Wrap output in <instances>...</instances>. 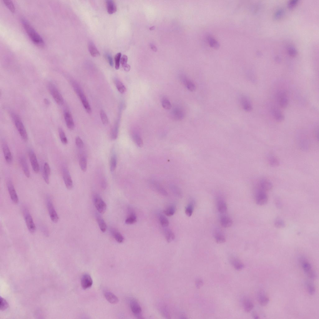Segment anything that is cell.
I'll use <instances>...</instances> for the list:
<instances>
[{"label":"cell","mask_w":319,"mask_h":319,"mask_svg":"<svg viewBox=\"0 0 319 319\" xmlns=\"http://www.w3.org/2000/svg\"><path fill=\"white\" fill-rule=\"evenodd\" d=\"M22 23L32 42L39 47L44 46V43L43 39L35 29L25 20L22 19Z\"/></svg>","instance_id":"6da1fadb"},{"label":"cell","mask_w":319,"mask_h":319,"mask_svg":"<svg viewBox=\"0 0 319 319\" xmlns=\"http://www.w3.org/2000/svg\"><path fill=\"white\" fill-rule=\"evenodd\" d=\"M72 84L75 92L81 99L86 111L88 113H90L92 112V109L82 89L76 82H73Z\"/></svg>","instance_id":"7a4b0ae2"},{"label":"cell","mask_w":319,"mask_h":319,"mask_svg":"<svg viewBox=\"0 0 319 319\" xmlns=\"http://www.w3.org/2000/svg\"><path fill=\"white\" fill-rule=\"evenodd\" d=\"M48 88L51 95L56 103L60 105H62L64 102V99L57 88L52 83L48 84Z\"/></svg>","instance_id":"3957f363"},{"label":"cell","mask_w":319,"mask_h":319,"mask_svg":"<svg viewBox=\"0 0 319 319\" xmlns=\"http://www.w3.org/2000/svg\"><path fill=\"white\" fill-rule=\"evenodd\" d=\"M12 116L14 119L16 128L22 138L25 141H27L28 139V134L23 124L17 116L13 115Z\"/></svg>","instance_id":"277c9868"},{"label":"cell","mask_w":319,"mask_h":319,"mask_svg":"<svg viewBox=\"0 0 319 319\" xmlns=\"http://www.w3.org/2000/svg\"><path fill=\"white\" fill-rule=\"evenodd\" d=\"M255 200L256 203L260 206H263L267 203L268 197L266 191L258 188L256 192Z\"/></svg>","instance_id":"5b68a950"},{"label":"cell","mask_w":319,"mask_h":319,"mask_svg":"<svg viewBox=\"0 0 319 319\" xmlns=\"http://www.w3.org/2000/svg\"><path fill=\"white\" fill-rule=\"evenodd\" d=\"M94 202L97 210L100 213H104L106 210L107 206L100 196L98 194L94 196Z\"/></svg>","instance_id":"8992f818"},{"label":"cell","mask_w":319,"mask_h":319,"mask_svg":"<svg viewBox=\"0 0 319 319\" xmlns=\"http://www.w3.org/2000/svg\"><path fill=\"white\" fill-rule=\"evenodd\" d=\"M46 203L47 208L52 221L54 223H57L59 221V218L54 209L51 199L49 198H47Z\"/></svg>","instance_id":"52a82bcc"},{"label":"cell","mask_w":319,"mask_h":319,"mask_svg":"<svg viewBox=\"0 0 319 319\" xmlns=\"http://www.w3.org/2000/svg\"><path fill=\"white\" fill-rule=\"evenodd\" d=\"M277 98L279 105L283 108H286L289 105V99L285 92L280 90L277 94Z\"/></svg>","instance_id":"ba28073f"},{"label":"cell","mask_w":319,"mask_h":319,"mask_svg":"<svg viewBox=\"0 0 319 319\" xmlns=\"http://www.w3.org/2000/svg\"><path fill=\"white\" fill-rule=\"evenodd\" d=\"M24 214L25 223L29 231L32 233H35L36 228L31 215L26 210L24 211Z\"/></svg>","instance_id":"9c48e42d"},{"label":"cell","mask_w":319,"mask_h":319,"mask_svg":"<svg viewBox=\"0 0 319 319\" xmlns=\"http://www.w3.org/2000/svg\"><path fill=\"white\" fill-rule=\"evenodd\" d=\"M130 306L134 316L139 318H142V310L139 303L135 299H132L130 301Z\"/></svg>","instance_id":"30bf717a"},{"label":"cell","mask_w":319,"mask_h":319,"mask_svg":"<svg viewBox=\"0 0 319 319\" xmlns=\"http://www.w3.org/2000/svg\"><path fill=\"white\" fill-rule=\"evenodd\" d=\"M62 173L63 179L67 189L69 190H72L73 187V185L69 170L67 168H64L62 170Z\"/></svg>","instance_id":"8fae6325"},{"label":"cell","mask_w":319,"mask_h":319,"mask_svg":"<svg viewBox=\"0 0 319 319\" xmlns=\"http://www.w3.org/2000/svg\"><path fill=\"white\" fill-rule=\"evenodd\" d=\"M302 262L303 269L307 275L310 278L314 279L316 277L315 272L312 269L311 264L308 262L303 260Z\"/></svg>","instance_id":"7c38bea8"},{"label":"cell","mask_w":319,"mask_h":319,"mask_svg":"<svg viewBox=\"0 0 319 319\" xmlns=\"http://www.w3.org/2000/svg\"><path fill=\"white\" fill-rule=\"evenodd\" d=\"M29 156L34 171L36 173H38L39 171V166L35 153L33 150H30L29 152Z\"/></svg>","instance_id":"4fadbf2b"},{"label":"cell","mask_w":319,"mask_h":319,"mask_svg":"<svg viewBox=\"0 0 319 319\" xmlns=\"http://www.w3.org/2000/svg\"><path fill=\"white\" fill-rule=\"evenodd\" d=\"M7 186L11 200L15 204H18L19 202V198L15 187L12 182L10 181L8 182Z\"/></svg>","instance_id":"5bb4252c"},{"label":"cell","mask_w":319,"mask_h":319,"mask_svg":"<svg viewBox=\"0 0 319 319\" xmlns=\"http://www.w3.org/2000/svg\"><path fill=\"white\" fill-rule=\"evenodd\" d=\"M239 99L241 105L244 110L247 112L251 111L253 109V106L248 97L245 95H242Z\"/></svg>","instance_id":"9a60e30c"},{"label":"cell","mask_w":319,"mask_h":319,"mask_svg":"<svg viewBox=\"0 0 319 319\" xmlns=\"http://www.w3.org/2000/svg\"><path fill=\"white\" fill-rule=\"evenodd\" d=\"M93 281L91 276L88 274H85L82 276L81 280V286L84 290L90 287L92 285Z\"/></svg>","instance_id":"2e32d148"},{"label":"cell","mask_w":319,"mask_h":319,"mask_svg":"<svg viewBox=\"0 0 319 319\" xmlns=\"http://www.w3.org/2000/svg\"><path fill=\"white\" fill-rule=\"evenodd\" d=\"M64 117L66 126L70 130H72L75 127L74 123L70 112L67 110L64 112Z\"/></svg>","instance_id":"e0dca14e"},{"label":"cell","mask_w":319,"mask_h":319,"mask_svg":"<svg viewBox=\"0 0 319 319\" xmlns=\"http://www.w3.org/2000/svg\"><path fill=\"white\" fill-rule=\"evenodd\" d=\"M271 114L276 120L281 122L284 119V116L280 110L276 107H273L270 109Z\"/></svg>","instance_id":"ac0fdd59"},{"label":"cell","mask_w":319,"mask_h":319,"mask_svg":"<svg viewBox=\"0 0 319 319\" xmlns=\"http://www.w3.org/2000/svg\"><path fill=\"white\" fill-rule=\"evenodd\" d=\"M2 147L6 162L8 164H11L12 162V156L9 147L7 144L4 143L2 145Z\"/></svg>","instance_id":"d6986e66"},{"label":"cell","mask_w":319,"mask_h":319,"mask_svg":"<svg viewBox=\"0 0 319 319\" xmlns=\"http://www.w3.org/2000/svg\"><path fill=\"white\" fill-rule=\"evenodd\" d=\"M19 161L25 174L27 177H29L30 172L26 158L24 156H21L19 158Z\"/></svg>","instance_id":"ffe728a7"},{"label":"cell","mask_w":319,"mask_h":319,"mask_svg":"<svg viewBox=\"0 0 319 319\" xmlns=\"http://www.w3.org/2000/svg\"><path fill=\"white\" fill-rule=\"evenodd\" d=\"M117 155L115 152L113 150L111 153L110 160V168L112 172L115 170L117 166Z\"/></svg>","instance_id":"44dd1931"},{"label":"cell","mask_w":319,"mask_h":319,"mask_svg":"<svg viewBox=\"0 0 319 319\" xmlns=\"http://www.w3.org/2000/svg\"><path fill=\"white\" fill-rule=\"evenodd\" d=\"M51 173V169L49 165L47 163H45L43 168V177L45 183L49 184V176Z\"/></svg>","instance_id":"7402d4cb"},{"label":"cell","mask_w":319,"mask_h":319,"mask_svg":"<svg viewBox=\"0 0 319 319\" xmlns=\"http://www.w3.org/2000/svg\"><path fill=\"white\" fill-rule=\"evenodd\" d=\"M220 221L221 225L225 228L230 227L233 224L231 219L229 216L225 215H223L221 216Z\"/></svg>","instance_id":"603a6c76"},{"label":"cell","mask_w":319,"mask_h":319,"mask_svg":"<svg viewBox=\"0 0 319 319\" xmlns=\"http://www.w3.org/2000/svg\"><path fill=\"white\" fill-rule=\"evenodd\" d=\"M104 295L107 300L111 304H116L119 302L116 296L110 292L106 291L104 293Z\"/></svg>","instance_id":"cb8c5ba5"},{"label":"cell","mask_w":319,"mask_h":319,"mask_svg":"<svg viewBox=\"0 0 319 319\" xmlns=\"http://www.w3.org/2000/svg\"><path fill=\"white\" fill-rule=\"evenodd\" d=\"M88 47L89 53L92 56L97 57L100 55V53L93 42L90 41L89 42Z\"/></svg>","instance_id":"d4e9b609"},{"label":"cell","mask_w":319,"mask_h":319,"mask_svg":"<svg viewBox=\"0 0 319 319\" xmlns=\"http://www.w3.org/2000/svg\"><path fill=\"white\" fill-rule=\"evenodd\" d=\"M272 185L270 182L267 179H263L260 180L259 184V188L266 192L272 188Z\"/></svg>","instance_id":"484cf974"},{"label":"cell","mask_w":319,"mask_h":319,"mask_svg":"<svg viewBox=\"0 0 319 319\" xmlns=\"http://www.w3.org/2000/svg\"><path fill=\"white\" fill-rule=\"evenodd\" d=\"M110 231L112 236L118 243H121L123 242L124 240L123 237L116 229L111 228Z\"/></svg>","instance_id":"4316f807"},{"label":"cell","mask_w":319,"mask_h":319,"mask_svg":"<svg viewBox=\"0 0 319 319\" xmlns=\"http://www.w3.org/2000/svg\"><path fill=\"white\" fill-rule=\"evenodd\" d=\"M182 79L184 84L189 90L193 92L195 90L196 86L190 79L186 77H183Z\"/></svg>","instance_id":"83f0119b"},{"label":"cell","mask_w":319,"mask_h":319,"mask_svg":"<svg viewBox=\"0 0 319 319\" xmlns=\"http://www.w3.org/2000/svg\"><path fill=\"white\" fill-rule=\"evenodd\" d=\"M107 12L110 15L115 13L117 11V7L114 2L112 0L106 1Z\"/></svg>","instance_id":"f1b7e54d"},{"label":"cell","mask_w":319,"mask_h":319,"mask_svg":"<svg viewBox=\"0 0 319 319\" xmlns=\"http://www.w3.org/2000/svg\"><path fill=\"white\" fill-rule=\"evenodd\" d=\"M230 261L232 265L236 270H240L244 267V264L237 258H232L231 259Z\"/></svg>","instance_id":"f546056e"},{"label":"cell","mask_w":319,"mask_h":319,"mask_svg":"<svg viewBox=\"0 0 319 319\" xmlns=\"http://www.w3.org/2000/svg\"><path fill=\"white\" fill-rule=\"evenodd\" d=\"M214 236L216 242L218 243H223L226 241V238L224 235L219 230H216L215 231Z\"/></svg>","instance_id":"4dcf8cb0"},{"label":"cell","mask_w":319,"mask_h":319,"mask_svg":"<svg viewBox=\"0 0 319 319\" xmlns=\"http://www.w3.org/2000/svg\"><path fill=\"white\" fill-rule=\"evenodd\" d=\"M217 209L219 212L222 214L227 211V207L225 201L222 199H219L217 202Z\"/></svg>","instance_id":"1f68e13d"},{"label":"cell","mask_w":319,"mask_h":319,"mask_svg":"<svg viewBox=\"0 0 319 319\" xmlns=\"http://www.w3.org/2000/svg\"><path fill=\"white\" fill-rule=\"evenodd\" d=\"M119 129V123L117 122L114 125L111 131L110 137L112 140H116L118 138Z\"/></svg>","instance_id":"d6a6232c"},{"label":"cell","mask_w":319,"mask_h":319,"mask_svg":"<svg viewBox=\"0 0 319 319\" xmlns=\"http://www.w3.org/2000/svg\"><path fill=\"white\" fill-rule=\"evenodd\" d=\"M96 220L100 229L102 232L105 233L107 228V225L104 220L98 214L96 215Z\"/></svg>","instance_id":"836d02e7"},{"label":"cell","mask_w":319,"mask_h":319,"mask_svg":"<svg viewBox=\"0 0 319 319\" xmlns=\"http://www.w3.org/2000/svg\"><path fill=\"white\" fill-rule=\"evenodd\" d=\"M150 183L151 185L159 192L165 195L167 194V192L164 188L155 180H150Z\"/></svg>","instance_id":"e575fe53"},{"label":"cell","mask_w":319,"mask_h":319,"mask_svg":"<svg viewBox=\"0 0 319 319\" xmlns=\"http://www.w3.org/2000/svg\"><path fill=\"white\" fill-rule=\"evenodd\" d=\"M133 139L136 144L139 147H141L143 145L142 139L140 135L137 133L134 132L132 134Z\"/></svg>","instance_id":"d590c367"},{"label":"cell","mask_w":319,"mask_h":319,"mask_svg":"<svg viewBox=\"0 0 319 319\" xmlns=\"http://www.w3.org/2000/svg\"><path fill=\"white\" fill-rule=\"evenodd\" d=\"M243 305L245 312H249L253 309L254 305L253 302L248 299H245L243 301Z\"/></svg>","instance_id":"8d00e7d4"},{"label":"cell","mask_w":319,"mask_h":319,"mask_svg":"<svg viewBox=\"0 0 319 319\" xmlns=\"http://www.w3.org/2000/svg\"><path fill=\"white\" fill-rule=\"evenodd\" d=\"M128 57L126 55H123L121 59L120 62L124 70L126 72H128L130 71L131 67L130 65L127 64Z\"/></svg>","instance_id":"74e56055"},{"label":"cell","mask_w":319,"mask_h":319,"mask_svg":"<svg viewBox=\"0 0 319 319\" xmlns=\"http://www.w3.org/2000/svg\"><path fill=\"white\" fill-rule=\"evenodd\" d=\"M258 297L260 304L262 306H266L269 302V299L264 293H260Z\"/></svg>","instance_id":"f35d334b"},{"label":"cell","mask_w":319,"mask_h":319,"mask_svg":"<svg viewBox=\"0 0 319 319\" xmlns=\"http://www.w3.org/2000/svg\"><path fill=\"white\" fill-rule=\"evenodd\" d=\"M165 234L166 240L169 243L172 242L174 240L175 235L174 233L169 229L165 230Z\"/></svg>","instance_id":"ab89813d"},{"label":"cell","mask_w":319,"mask_h":319,"mask_svg":"<svg viewBox=\"0 0 319 319\" xmlns=\"http://www.w3.org/2000/svg\"><path fill=\"white\" fill-rule=\"evenodd\" d=\"M115 83L117 89L121 94H123L126 91V88L123 84L118 80L116 79Z\"/></svg>","instance_id":"60d3db41"},{"label":"cell","mask_w":319,"mask_h":319,"mask_svg":"<svg viewBox=\"0 0 319 319\" xmlns=\"http://www.w3.org/2000/svg\"><path fill=\"white\" fill-rule=\"evenodd\" d=\"M136 221L137 218L136 214L132 212L125 220V222L127 224H132L136 222Z\"/></svg>","instance_id":"b9f144b4"},{"label":"cell","mask_w":319,"mask_h":319,"mask_svg":"<svg viewBox=\"0 0 319 319\" xmlns=\"http://www.w3.org/2000/svg\"><path fill=\"white\" fill-rule=\"evenodd\" d=\"M79 165L83 172H86L87 169V161L84 156L82 157L79 159Z\"/></svg>","instance_id":"7bdbcfd3"},{"label":"cell","mask_w":319,"mask_h":319,"mask_svg":"<svg viewBox=\"0 0 319 319\" xmlns=\"http://www.w3.org/2000/svg\"><path fill=\"white\" fill-rule=\"evenodd\" d=\"M158 219L160 223L163 227H166L169 225V221L164 215L163 214H159L158 216Z\"/></svg>","instance_id":"ee69618b"},{"label":"cell","mask_w":319,"mask_h":319,"mask_svg":"<svg viewBox=\"0 0 319 319\" xmlns=\"http://www.w3.org/2000/svg\"><path fill=\"white\" fill-rule=\"evenodd\" d=\"M176 211V208L174 206H170L168 207L164 211V212L167 216H171L173 215Z\"/></svg>","instance_id":"f6af8a7d"},{"label":"cell","mask_w":319,"mask_h":319,"mask_svg":"<svg viewBox=\"0 0 319 319\" xmlns=\"http://www.w3.org/2000/svg\"><path fill=\"white\" fill-rule=\"evenodd\" d=\"M59 133L62 143L64 145L67 144L68 143V140L65 133L63 130L62 128H59Z\"/></svg>","instance_id":"bcb514c9"},{"label":"cell","mask_w":319,"mask_h":319,"mask_svg":"<svg viewBox=\"0 0 319 319\" xmlns=\"http://www.w3.org/2000/svg\"><path fill=\"white\" fill-rule=\"evenodd\" d=\"M100 117L102 123L104 125H107L109 123V120L106 113L103 110L100 111Z\"/></svg>","instance_id":"7dc6e473"},{"label":"cell","mask_w":319,"mask_h":319,"mask_svg":"<svg viewBox=\"0 0 319 319\" xmlns=\"http://www.w3.org/2000/svg\"><path fill=\"white\" fill-rule=\"evenodd\" d=\"M193 209H194V206H193V205L192 203L188 204L186 207L185 213L188 217H190L192 215Z\"/></svg>","instance_id":"c3c4849f"},{"label":"cell","mask_w":319,"mask_h":319,"mask_svg":"<svg viewBox=\"0 0 319 319\" xmlns=\"http://www.w3.org/2000/svg\"><path fill=\"white\" fill-rule=\"evenodd\" d=\"M275 226L277 228H283L286 226L284 221L280 218L277 219L274 222Z\"/></svg>","instance_id":"681fc988"},{"label":"cell","mask_w":319,"mask_h":319,"mask_svg":"<svg viewBox=\"0 0 319 319\" xmlns=\"http://www.w3.org/2000/svg\"><path fill=\"white\" fill-rule=\"evenodd\" d=\"M3 2L11 12H15V7L12 1H8V0H4Z\"/></svg>","instance_id":"f907efd6"},{"label":"cell","mask_w":319,"mask_h":319,"mask_svg":"<svg viewBox=\"0 0 319 319\" xmlns=\"http://www.w3.org/2000/svg\"><path fill=\"white\" fill-rule=\"evenodd\" d=\"M162 105L164 109L167 110L170 109L172 107V105L169 100L166 98L163 99Z\"/></svg>","instance_id":"816d5d0a"},{"label":"cell","mask_w":319,"mask_h":319,"mask_svg":"<svg viewBox=\"0 0 319 319\" xmlns=\"http://www.w3.org/2000/svg\"><path fill=\"white\" fill-rule=\"evenodd\" d=\"M306 284L307 290L309 294L311 295L314 294L315 292V289L313 284L308 282H307Z\"/></svg>","instance_id":"f5cc1de1"},{"label":"cell","mask_w":319,"mask_h":319,"mask_svg":"<svg viewBox=\"0 0 319 319\" xmlns=\"http://www.w3.org/2000/svg\"><path fill=\"white\" fill-rule=\"evenodd\" d=\"M269 161L270 164L273 166H277L279 163L278 159L274 156H270L269 159Z\"/></svg>","instance_id":"db71d44e"},{"label":"cell","mask_w":319,"mask_h":319,"mask_svg":"<svg viewBox=\"0 0 319 319\" xmlns=\"http://www.w3.org/2000/svg\"><path fill=\"white\" fill-rule=\"evenodd\" d=\"M121 56V53H119L115 56V68L116 70H118L119 68Z\"/></svg>","instance_id":"11a10c76"},{"label":"cell","mask_w":319,"mask_h":319,"mask_svg":"<svg viewBox=\"0 0 319 319\" xmlns=\"http://www.w3.org/2000/svg\"><path fill=\"white\" fill-rule=\"evenodd\" d=\"M76 146L79 148L83 147L84 145L83 141L79 136H77L76 138Z\"/></svg>","instance_id":"9f6ffc18"},{"label":"cell","mask_w":319,"mask_h":319,"mask_svg":"<svg viewBox=\"0 0 319 319\" xmlns=\"http://www.w3.org/2000/svg\"><path fill=\"white\" fill-rule=\"evenodd\" d=\"M8 306V304L6 301L3 298H1V304H0L1 309L2 310H5L7 308Z\"/></svg>","instance_id":"6f0895ef"},{"label":"cell","mask_w":319,"mask_h":319,"mask_svg":"<svg viewBox=\"0 0 319 319\" xmlns=\"http://www.w3.org/2000/svg\"><path fill=\"white\" fill-rule=\"evenodd\" d=\"M106 56L110 65L111 66H112L113 63L112 55L110 54L107 53L106 54Z\"/></svg>","instance_id":"680465c9"},{"label":"cell","mask_w":319,"mask_h":319,"mask_svg":"<svg viewBox=\"0 0 319 319\" xmlns=\"http://www.w3.org/2000/svg\"><path fill=\"white\" fill-rule=\"evenodd\" d=\"M284 13V11L282 10H278L275 15V18L276 19L281 18L283 15Z\"/></svg>","instance_id":"91938a15"},{"label":"cell","mask_w":319,"mask_h":319,"mask_svg":"<svg viewBox=\"0 0 319 319\" xmlns=\"http://www.w3.org/2000/svg\"><path fill=\"white\" fill-rule=\"evenodd\" d=\"M203 284V282L202 280L200 279H197L196 282V287L199 289L200 288Z\"/></svg>","instance_id":"94428289"},{"label":"cell","mask_w":319,"mask_h":319,"mask_svg":"<svg viewBox=\"0 0 319 319\" xmlns=\"http://www.w3.org/2000/svg\"><path fill=\"white\" fill-rule=\"evenodd\" d=\"M289 52L290 55H294L297 53L296 50L292 47H291L289 49Z\"/></svg>","instance_id":"6125c7cd"},{"label":"cell","mask_w":319,"mask_h":319,"mask_svg":"<svg viewBox=\"0 0 319 319\" xmlns=\"http://www.w3.org/2000/svg\"><path fill=\"white\" fill-rule=\"evenodd\" d=\"M298 2V1L297 0H293V1H291L289 4V7L290 8H292L295 5L297 4Z\"/></svg>","instance_id":"be15d7a7"},{"label":"cell","mask_w":319,"mask_h":319,"mask_svg":"<svg viewBox=\"0 0 319 319\" xmlns=\"http://www.w3.org/2000/svg\"><path fill=\"white\" fill-rule=\"evenodd\" d=\"M253 316L254 318L255 319H258L259 318L258 315L256 313H253Z\"/></svg>","instance_id":"e7e4bbea"},{"label":"cell","mask_w":319,"mask_h":319,"mask_svg":"<svg viewBox=\"0 0 319 319\" xmlns=\"http://www.w3.org/2000/svg\"><path fill=\"white\" fill-rule=\"evenodd\" d=\"M44 102H45V104H47V105L49 104V101L48 100V99H44Z\"/></svg>","instance_id":"03108f58"},{"label":"cell","mask_w":319,"mask_h":319,"mask_svg":"<svg viewBox=\"0 0 319 319\" xmlns=\"http://www.w3.org/2000/svg\"><path fill=\"white\" fill-rule=\"evenodd\" d=\"M213 42V40H212V41H211V42ZM215 42H215H215V41H214V42ZM212 43H212L213 44V42H212V43Z\"/></svg>","instance_id":"003e7915"}]
</instances>
